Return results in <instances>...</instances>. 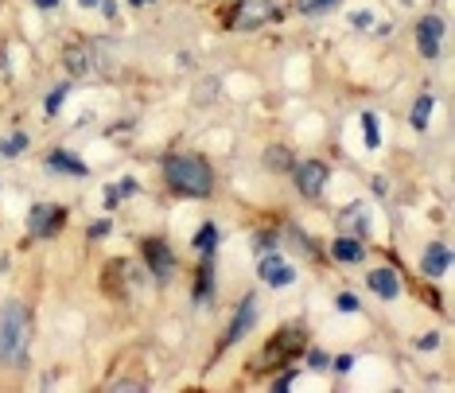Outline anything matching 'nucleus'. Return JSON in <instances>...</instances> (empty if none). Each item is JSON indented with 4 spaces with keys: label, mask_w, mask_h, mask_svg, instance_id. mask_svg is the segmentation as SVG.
Here are the masks:
<instances>
[{
    "label": "nucleus",
    "mask_w": 455,
    "mask_h": 393,
    "mask_svg": "<svg viewBox=\"0 0 455 393\" xmlns=\"http://www.w3.org/2000/svg\"><path fill=\"white\" fill-rule=\"evenodd\" d=\"M164 179L176 195L187 199H206L214 191V172L202 156H168L164 160Z\"/></svg>",
    "instance_id": "obj_1"
},
{
    "label": "nucleus",
    "mask_w": 455,
    "mask_h": 393,
    "mask_svg": "<svg viewBox=\"0 0 455 393\" xmlns=\"http://www.w3.org/2000/svg\"><path fill=\"white\" fill-rule=\"evenodd\" d=\"M27 359V308L20 300H8L0 308V362L20 366Z\"/></svg>",
    "instance_id": "obj_2"
},
{
    "label": "nucleus",
    "mask_w": 455,
    "mask_h": 393,
    "mask_svg": "<svg viewBox=\"0 0 455 393\" xmlns=\"http://www.w3.org/2000/svg\"><path fill=\"white\" fill-rule=\"evenodd\" d=\"M303 347H308V335H303V327H280L277 335L269 339V347H265V354H261V362L269 370H284L292 359H300L303 354Z\"/></svg>",
    "instance_id": "obj_3"
},
{
    "label": "nucleus",
    "mask_w": 455,
    "mask_h": 393,
    "mask_svg": "<svg viewBox=\"0 0 455 393\" xmlns=\"http://www.w3.org/2000/svg\"><path fill=\"white\" fill-rule=\"evenodd\" d=\"M272 20H280V8L272 0H237L226 16V27H234V32H257V27L272 24Z\"/></svg>",
    "instance_id": "obj_4"
},
{
    "label": "nucleus",
    "mask_w": 455,
    "mask_h": 393,
    "mask_svg": "<svg viewBox=\"0 0 455 393\" xmlns=\"http://www.w3.org/2000/svg\"><path fill=\"white\" fill-rule=\"evenodd\" d=\"M67 226V207H51V202H39V207H32V214H27V234L32 238H55L59 230Z\"/></svg>",
    "instance_id": "obj_5"
},
{
    "label": "nucleus",
    "mask_w": 455,
    "mask_h": 393,
    "mask_svg": "<svg viewBox=\"0 0 455 393\" xmlns=\"http://www.w3.org/2000/svg\"><path fill=\"white\" fill-rule=\"evenodd\" d=\"M327 164L323 160H303V164H296V191L303 195V199H319L323 187H327Z\"/></svg>",
    "instance_id": "obj_6"
},
{
    "label": "nucleus",
    "mask_w": 455,
    "mask_h": 393,
    "mask_svg": "<svg viewBox=\"0 0 455 393\" xmlns=\"http://www.w3.org/2000/svg\"><path fill=\"white\" fill-rule=\"evenodd\" d=\"M140 253H144V261H148V273L156 276V281H168V276L176 273V253H171L168 245L160 242V238H144V242H140Z\"/></svg>",
    "instance_id": "obj_7"
},
{
    "label": "nucleus",
    "mask_w": 455,
    "mask_h": 393,
    "mask_svg": "<svg viewBox=\"0 0 455 393\" xmlns=\"http://www.w3.org/2000/svg\"><path fill=\"white\" fill-rule=\"evenodd\" d=\"M440 39H444V20L424 16L416 24V51H421L424 59H440Z\"/></svg>",
    "instance_id": "obj_8"
},
{
    "label": "nucleus",
    "mask_w": 455,
    "mask_h": 393,
    "mask_svg": "<svg viewBox=\"0 0 455 393\" xmlns=\"http://www.w3.org/2000/svg\"><path fill=\"white\" fill-rule=\"evenodd\" d=\"M261 281H265V285H269V288H288V285H292V281H296V269L288 265V261L280 257L277 250H272L269 257L261 261Z\"/></svg>",
    "instance_id": "obj_9"
},
{
    "label": "nucleus",
    "mask_w": 455,
    "mask_h": 393,
    "mask_svg": "<svg viewBox=\"0 0 455 393\" xmlns=\"http://www.w3.org/2000/svg\"><path fill=\"white\" fill-rule=\"evenodd\" d=\"M253 323H257V296H245L237 316H234V323H230V331H226V339H222V347H234L237 339H245Z\"/></svg>",
    "instance_id": "obj_10"
},
{
    "label": "nucleus",
    "mask_w": 455,
    "mask_h": 393,
    "mask_svg": "<svg viewBox=\"0 0 455 393\" xmlns=\"http://www.w3.org/2000/svg\"><path fill=\"white\" fill-rule=\"evenodd\" d=\"M331 257L343 261V265H358V261L366 257V242L362 238H354V234H343L331 242Z\"/></svg>",
    "instance_id": "obj_11"
},
{
    "label": "nucleus",
    "mask_w": 455,
    "mask_h": 393,
    "mask_svg": "<svg viewBox=\"0 0 455 393\" xmlns=\"http://www.w3.org/2000/svg\"><path fill=\"white\" fill-rule=\"evenodd\" d=\"M447 265H451V253H447V245H444V242H432L428 250H424V257H421V273L436 281V276L447 273Z\"/></svg>",
    "instance_id": "obj_12"
},
{
    "label": "nucleus",
    "mask_w": 455,
    "mask_h": 393,
    "mask_svg": "<svg viewBox=\"0 0 455 393\" xmlns=\"http://www.w3.org/2000/svg\"><path fill=\"white\" fill-rule=\"evenodd\" d=\"M366 281H370V288L381 296V300H397V296H401V276H397L393 269H374Z\"/></svg>",
    "instance_id": "obj_13"
},
{
    "label": "nucleus",
    "mask_w": 455,
    "mask_h": 393,
    "mask_svg": "<svg viewBox=\"0 0 455 393\" xmlns=\"http://www.w3.org/2000/svg\"><path fill=\"white\" fill-rule=\"evenodd\" d=\"M62 63H67V70H70L74 78H86V75L93 70V51L82 47V43H70L67 55H62Z\"/></svg>",
    "instance_id": "obj_14"
},
{
    "label": "nucleus",
    "mask_w": 455,
    "mask_h": 393,
    "mask_svg": "<svg viewBox=\"0 0 455 393\" xmlns=\"http://www.w3.org/2000/svg\"><path fill=\"white\" fill-rule=\"evenodd\" d=\"M47 167H51V172H62V176H86V160L70 156L67 148L47 152Z\"/></svg>",
    "instance_id": "obj_15"
},
{
    "label": "nucleus",
    "mask_w": 455,
    "mask_h": 393,
    "mask_svg": "<svg viewBox=\"0 0 455 393\" xmlns=\"http://www.w3.org/2000/svg\"><path fill=\"white\" fill-rule=\"evenodd\" d=\"M338 222H343L346 230H354V238H366V234H370V214H366L362 202H350V207L338 214Z\"/></svg>",
    "instance_id": "obj_16"
},
{
    "label": "nucleus",
    "mask_w": 455,
    "mask_h": 393,
    "mask_svg": "<svg viewBox=\"0 0 455 393\" xmlns=\"http://www.w3.org/2000/svg\"><path fill=\"white\" fill-rule=\"evenodd\" d=\"M432 109H436V98H432V94H421V98H416V105H413V117H409L416 133H424V129H428Z\"/></svg>",
    "instance_id": "obj_17"
},
{
    "label": "nucleus",
    "mask_w": 455,
    "mask_h": 393,
    "mask_svg": "<svg viewBox=\"0 0 455 393\" xmlns=\"http://www.w3.org/2000/svg\"><path fill=\"white\" fill-rule=\"evenodd\" d=\"M211 296H214V265L206 261L199 269V281H194V304H206Z\"/></svg>",
    "instance_id": "obj_18"
},
{
    "label": "nucleus",
    "mask_w": 455,
    "mask_h": 393,
    "mask_svg": "<svg viewBox=\"0 0 455 393\" xmlns=\"http://www.w3.org/2000/svg\"><path fill=\"white\" fill-rule=\"evenodd\" d=\"M194 250H199L202 257L218 250V226H214V222H202V226H199V234H194Z\"/></svg>",
    "instance_id": "obj_19"
},
{
    "label": "nucleus",
    "mask_w": 455,
    "mask_h": 393,
    "mask_svg": "<svg viewBox=\"0 0 455 393\" xmlns=\"http://www.w3.org/2000/svg\"><path fill=\"white\" fill-rule=\"evenodd\" d=\"M265 167H272V172H288V167H292V156H288L284 144H272V148L265 152Z\"/></svg>",
    "instance_id": "obj_20"
},
{
    "label": "nucleus",
    "mask_w": 455,
    "mask_h": 393,
    "mask_svg": "<svg viewBox=\"0 0 455 393\" xmlns=\"http://www.w3.org/2000/svg\"><path fill=\"white\" fill-rule=\"evenodd\" d=\"M362 136H366V148H378V144H381L378 113H362Z\"/></svg>",
    "instance_id": "obj_21"
},
{
    "label": "nucleus",
    "mask_w": 455,
    "mask_h": 393,
    "mask_svg": "<svg viewBox=\"0 0 455 393\" xmlns=\"http://www.w3.org/2000/svg\"><path fill=\"white\" fill-rule=\"evenodd\" d=\"M24 148H27V133H12L8 141H0V156H4V160L20 156Z\"/></svg>",
    "instance_id": "obj_22"
},
{
    "label": "nucleus",
    "mask_w": 455,
    "mask_h": 393,
    "mask_svg": "<svg viewBox=\"0 0 455 393\" xmlns=\"http://www.w3.org/2000/svg\"><path fill=\"white\" fill-rule=\"evenodd\" d=\"M67 94H70V86H55V90L47 94V101H43V105H47V113H51V117H55V113H59V109H62V101H67Z\"/></svg>",
    "instance_id": "obj_23"
},
{
    "label": "nucleus",
    "mask_w": 455,
    "mask_h": 393,
    "mask_svg": "<svg viewBox=\"0 0 455 393\" xmlns=\"http://www.w3.org/2000/svg\"><path fill=\"white\" fill-rule=\"evenodd\" d=\"M335 308L343 311V316H354V311H358V296H354V292H338L335 296Z\"/></svg>",
    "instance_id": "obj_24"
},
{
    "label": "nucleus",
    "mask_w": 455,
    "mask_h": 393,
    "mask_svg": "<svg viewBox=\"0 0 455 393\" xmlns=\"http://www.w3.org/2000/svg\"><path fill=\"white\" fill-rule=\"evenodd\" d=\"M218 94V78H206V82H199V94H194V101H206Z\"/></svg>",
    "instance_id": "obj_25"
},
{
    "label": "nucleus",
    "mask_w": 455,
    "mask_h": 393,
    "mask_svg": "<svg viewBox=\"0 0 455 393\" xmlns=\"http://www.w3.org/2000/svg\"><path fill=\"white\" fill-rule=\"evenodd\" d=\"M144 385H148V382H133V378H113L105 389H144Z\"/></svg>",
    "instance_id": "obj_26"
},
{
    "label": "nucleus",
    "mask_w": 455,
    "mask_h": 393,
    "mask_svg": "<svg viewBox=\"0 0 455 393\" xmlns=\"http://www.w3.org/2000/svg\"><path fill=\"white\" fill-rule=\"evenodd\" d=\"M308 366H312V370H327L331 359H327L323 351H308Z\"/></svg>",
    "instance_id": "obj_27"
},
{
    "label": "nucleus",
    "mask_w": 455,
    "mask_h": 393,
    "mask_svg": "<svg viewBox=\"0 0 455 393\" xmlns=\"http://www.w3.org/2000/svg\"><path fill=\"white\" fill-rule=\"evenodd\" d=\"M350 24H354V27H370V24H374V12H370V8L354 12V16H350Z\"/></svg>",
    "instance_id": "obj_28"
},
{
    "label": "nucleus",
    "mask_w": 455,
    "mask_h": 393,
    "mask_svg": "<svg viewBox=\"0 0 455 393\" xmlns=\"http://www.w3.org/2000/svg\"><path fill=\"white\" fill-rule=\"evenodd\" d=\"M331 366H335L338 374H350V370H354V359H350V354H338V359L331 362Z\"/></svg>",
    "instance_id": "obj_29"
},
{
    "label": "nucleus",
    "mask_w": 455,
    "mask_h": 393,
    "mask_svg": "<svg viewBox=\"0 0 455 393\" xmlns=\"http://www.w3.org/2000/svg\"><path fill=\"white\" fill-rule=\"evenodd\" d=\"M257 250H261V253L277 250V234H261V238H257Z\"/></svg>",
    "instance_id": "obj_30"
},
{
    "label": "nucleus",
    "mask_w": 455,
    "mask_h": 393,
    "mask_svg": "<svg viewBox=\"0 0 455 393\" xmlns=\"http://www.w3.org/2000/svg\"><path fill=\"white\" fill-rule=\"evenodd\" d=\"M416 347H421V351H436V347H440V335H424V339H416Z\"/></svg>",
    "instance_id": "obj_31"
},
{
    "label": "nucleus",
    "mask_w": 455,
    "mask_h": 393,
    "mask_svg": "<svg viewBox=\"0 0 455 393\" xmlns=\"http://www.w3.org/2000/svg\"><path fill=\"white\" fill-rule=\"evenodd\" d=\"M105 234H110V222H105V218L90 226V238H105Z\"/></svg>",
    "instance_id": "obj_32"
},
{
    "label": "nucleus",
    "mask_w": 455,
    "mask_h": 393,
    "mask_svg": "<svg viewBox=\"0 0 455 393\" xmlns=\"http://www.w3.org/2000/svg\"><path fill=\"white\" fill-rule=\"evenodd\" d=\"M296 8H300V12H323L319 0H296Z\"/></svg>",
    "instance_id": "obj_33"
},
{
    "label": "nucleus",
    "mask_w": 455,
    "mask_h": 393,
    "mask_svg": "<svg viewBox=\"0 0 455 393\" xmlns=\"http://www.w3.org/2000/svg\"><path fill=\"white\" fill-rule=\"evenodd\" d=\"M98 8H101V12H105V16H110V20H117V4H113V0H101Z\"/></svg>",
    "instance_id": "obj_34"
},
{
    "label": "nucleus",
    "mask_w": 455,
    "mask_h": 393,
    "mask_svg": "<svg viewBox=\"0 0 455 393\" xmlns=\"http://www.w3.org/2000/svg\"><path fill=\"white\" fill-rule=\"evenodd\" d=\"M35 8H59V0H35Z\"/></svg>",
    "instance_id": "obj_35"
},
{
    "label": "nucleus",
    "mask_w": 455,
    "mask_h": 393,
    "mask_svg": "<svg viewBox=\"0 0 455 393\" xmlns=\"http://www.w3.org/2000/svg\"><path fill=\"white\" fill-rule=\"evenodd\" d=\"M101 0H78V8H98Z\"/></svg>",
    "instance_id": "obj_36"
},
{
    "label": "nucleus",
    "mask_w": 455,
    "mask_h": 393,
    "mask_svg": "<svg viewBox=\"0 0 455 393\" xmlns=\"http://www.w3.org/2000/svg\"><path fill=\"white\" fill-rule=\"evenodd\" d=\"M128 4H136V8H144V4H156V0H128Z\"/></svg>",
    "instance_id": "obj_37"
},
{
    "label": "nucleus",
    "mask_w": 455,
    "mask_h": 393,
    "mask_svg": "<svg viewBox=\"0 0 455 393\" xmlns=\"http://www.w3.org/2000/svg\"><path fill=\"white\" fill-rule=\"evenodd\" d=\"M331 4H335V0H319V8H331Z\"/></svg>",
    "instance_id": "obj_38"
}]
</instances>
